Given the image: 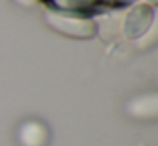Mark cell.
<instances>
[{
  "label": "cell",
  "mask_w": 158,
  "mask_h": 146,
  "mask_svg": "<svg viewBox=\"0 0 158 146\" xmlns=\"http://www.w3.org/2000/svg\"><path fill=\"white\" fill-rule=\"evenodd\" d=\"M17 2H21V3H24V5H31L34 0H17Z\"/></svg>",
  "instance_id": "6"
},
{
  "label": "cell",
  "mask_w": 158,
  "mask_h": 146,
  "mask_svg": "<svg viewBox=\"0 0 158 146\" xmlns=\"http://www.w3.org/2000/svg\"><path fill=\"white\" fill-rule=\"evenodd\" d=\"M53 7L63 10L66 14H85L97 9L104 0H48Z\"/></svg>",
  "instance_id": "5"
},
{
  "label": "cell",
  "mask_w": 158,
  "mask_h": 146,
  "mask_svg": "<svg viewBox=\"0 0 158 146\" xmlns=\"http://www.w3.org/2000/svg\"><path fill=\"white\" fill-rule=\"evenodd\" d=\"M155 10L148 3H138L129 10L124 20V36L129 39H138L144 36L153 27Z\"/></svg>",
  "instance_id": "2"
},
{
  "label": "cell",
  "mask_w": 158,
  "mask_h": 146,
  "mask_svg": "<svg viewBox=\"0 0 158 146\" xmlns=\"http://www.w3.org/2000/svg\"><path fill=\"white\" fill-rule=\"evenodd\" d=\"M44 19L49 24V27H53L60 34L68 37L89 39V37L95 36L97 32L95 22L83 15H73V14L66 12H46Z\"/></svg>",
  "instance_id": "1"
},
{
  "label": "cell",
  "mask_w": 158,
  "mask_h": 146,
  "mask_svg": "<svg viewBox=\"0 0 158 146\" xmlns=\"http://www.w3.org/2000/svg\"><path fill=\"white\" fill-rule=\"evenodd\" d=\"M49 132L39 121H27L19 129V143L22 146H46Z\"/></svg>",
  "instance_id": "3"
},
{
  "label": "cell",
  "mask_w": 158,
  "mask_h": 146,
  "mask_svg": "<svg viewBox=\"0 0 158 146\" xmlns=\"http://www.w3.org/2000/svg\"><path fill=\"white\" fill-rule=\"evenodd\" d=\"M127 114L134 119H155L158 115L156 94H146L133 98L127 104Z\"/></svg>",
  "instance_id": "4"
}]
</instances>
